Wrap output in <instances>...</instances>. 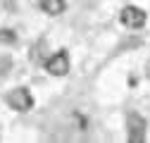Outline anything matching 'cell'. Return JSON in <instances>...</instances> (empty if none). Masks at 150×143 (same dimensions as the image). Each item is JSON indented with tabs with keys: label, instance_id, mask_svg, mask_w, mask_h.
Here are the masks:
<instances>
[{
	"label": "cell",
	"instance_id": "4",
	"mask_svg": "<svg viewBox=\"0 0 150 143\" xmlns=\"http://www.w3.org/2000/svg\"><path fill=\"white\" fill-rule=\"evenodd\" d=\"M45 69L50 72L52 76H67L69 74V57H67V52H55V55L45 62Z\"/></svg>",
	"mask_w": 150,
	"mask_h": 143
},
{
	"label": "cell",
	"instance_id": "3",
	"mask_svg": "<svg viewBox=\"0 0 150 143\" xmlns=\"http://www.w3.org/2000/svg\"><path fill=\"white\" fill-rule=\"evenodd\" d=\"M119 19H122V24L129 26V29H141V26L145 24V12H143L141 7L126 5V7L122 10V14H119Z\"/></svg>",
	"mask_w": 150,
	"mask_h": 143
},
{
	"label": "cell",
	"instance_id": "5",
	"mask_svg": "<svg viewBox=\"0 0 150 143\" xmlns=\"http://www.w3.org/2000/svg\"><path fill=\"white\" fill-rule=\"evenodd\" d=\"M41 10L45 14H50V17H57V14H62L67 10V3L64 0H41Z\"/></svg>",
	"mask_w": 150,
	"mask_h": 143
},
{
	"label": "cell",
	"instance_id": "6",
	"mask_svg": "<svg viewBox=\"0 0 150 143\" xmlns=\"http://www.w3.org/2000/svg\"><path fill=\"white\" fill-rule=\"evenodd\" d=\"M14 41H17L14 31H7V29H3V31H0V43H14Z\"/></svg>",
	"mask_w": 150,
	"mask_h": 143
},
{
	"label": "cell",
	"instance_id": "1",
	"mask_svg": "<svg viewBox=\"0 0 150 143\" xmlns=\"http://www.w3.org/2000/svg\"><path fill=\"white\" fill-rule=\"evenodd\" d=\"M5 100H7V105L14 112H29L33 107V98H31V93L26 91V88H12Z\"/></svg>",
	"mask_w": 150,
	"mask_h": 143
},
{
	"label": "cell",
	"instance_id": "7",
	"mask_svg": "<svg viewBox=\"0 0 150 143\" xmlns=\"http://www.w3.org/2000/svg\"><path fill=\"white\" fill-rule=\"evenodd\" d=\"M145 72H148V79H150V62H148V67H145Z\"/></svg>",
	"mask_w": 150,
	"mask_h": 143
},
{
	"label": "cell",
	"instance_id": "2",
	"mask_svg": "<svg viewBox=\"0 0 150 143\" xmlns=\"http://www.w3.org/2000/svg\"><path fill=\"white\" fill-rule=\"evenodd\" d=\"M145 119L138 115V112H129L126 117V131H129V141L131 143H141L145 141Z\"/></svg>",
	"mask_w": 150,
	"mask_h": 143
}]
</instances>
